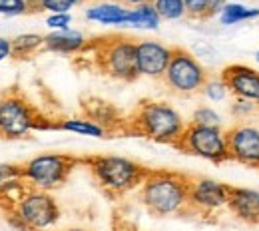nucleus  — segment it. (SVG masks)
<instances>
[{"instance_id": "obj_1", "label": "nucleus", "mask_w": 259, "mask_h": 231, "mask_svg": "<svg viewBox=\"0 0 259 231\" xmlns=\"http://www.w3.org/2000/svg\"><path fill=\"white\" fill-rule=\"evenodd\" d=\"M140 201L156 217L188 213L190 177L178 171L150 169L140 186Z\"/></svg>"}, {"instance_id": "obj_2", "label": "nucleus", "mask_w": 259, "mask_h": 231, "mask_svg": "<svg viewBox=\"0 0 259 231\" xmlns=\"http://www.w3.org/2000/svg\"><path fill=\"white\" fill-rule=\"evenodd\" d=\"M188 124L190 122H186L171 104L163 100H144L128 120L126 132L176 148Z\"/></svg>"}, {"instance_id": "obj_3", "label": "nucleus", "mask_w": 259, "mask_h": 231, "mask_svg": "<svg viewBox=\"0 0 259 231\" xmlns=\"http://www.w3.org/2000/svg\"><path fill=\"white\" fill-rule=\"evenodd\" d=\"M82 164L90 167L96 183L110 198H122L140 190L150 171L142 164L122 156H90L82 158Z\"/></svg>"}, {"instance_id": "obj_4", "label": "nucleus", "mask_w": 259, "mask_h": 231, "mask_svg": "<svg viewBox=\"0 0 259 231\" xmlns=\"http://www.w3.org/2000/svg\"><path fill=\"white\" fill-rule=\"evenodd\" d=\"M36 130H56V122L42 118L32 104L16 90L0 96V137L22 140Z\"/></svg>"}, {"instance_id": "obj_5", "label": "nucleus", "mask_w": 259, "mask_h": 231, "mask_svg": "<svg viewBox=\"0 0 259 231\" xmlns=\"http://www.w3.org/2000/svg\"><path fill=\"white\" fill-rule=\"evenodd\" d=\"M12 225L24 231H46L60 219V207L50 192L28 188L26 194L8 209Z\"/></svg>"}, {"instance_id": "obj_6", "label": "nucleus", "mask_w": 259, "mask_h": 231, "mask_svg": "<svg viewBox=\"0 0 259 231\" xmlns=\"http://www.w3.org/2000/svg\"><path fill=\"white\" fill-rule=\"evenodd\" d=\"M88 46L94 48V58L102 74L120 82H134L140 76L136 64V40L128 36H106Z\"/></svg>"}, {"instance_id": "obj_7", "label": "nucleus", "mask_w": 259, "mask_h": 231, "mask_svg": "<svg viewBox=\"0 0 259 231\" xmlns=\"http://www.w3.org/2000/svg\"><path fill=\"white\" fill-rule=\"evenodd\" d=\"M78 164H82V158H74L68 154H40L20 164V175L28 183V188L54 192L64 186Z\"/></svg>"}, {"instance_id": "obj_8", "label": "nucleus", "mask_w": 259, "mask_h": 231, "mask_svg": "<svg viewBox=\"0 0 259 231\" xmlns=\"http://www.w3.org/2000/svg\"><path fill=\"white\" fill-rule=\"evenodd\" d=\"M209 74L201 66V62L192 52L184 48H174L169 66L163 74V84L171 94L178 96H194L199 94Z\"/></svg>"}, {"instance_id": "obj_9", "label": "nucleus", "mask_w": 259, "mask_h": 231, "mask_svg": "<svg viewBox=\"0 0 259 231\" xmlns=\"http://www.w3.org/2000/svg\"><path fill=\"white\" fill-rule=\"evenodd\" d=\"M184 154H190L195 158H201L211 164H224L229 162V150H227V133L224 128H211V126H197L188 124L182 140L176 146Z\"/></svg>"}, {"instance_id": "obj_10", "label": "nucleus", "mask_w": 259, "mask_h": 231, "mask_svg": "<svg viewBox=\"0 0 259 231\" xmlns=\"http://www.w3.org/2000/svg\"><path fill=\"white\" fill-rule=\"evenodd\" d=\"M231 186L211 177H190V203L188 213L213 215L229 205Z\"/></svg>"}, {"instance_id": "obj_11", "label": "nucleus", "mask_w": 259, "mask_h": 231, "mask_svg": "<svg viewBox=\"0 0 259 231\" xmlns=\"http://www.w3.org/2000/svg\"><path fill=\"white\" fill-rule=\"evenodd\" d=\"M226 133L229 160L247 167H259V126L251 122H235Z\"/></svg>"}, {"instance_id": "obj_12", "label": "nucleus", "mask_w": 259, "mask_h": 231, "mask_svg": "<svg viewBox=\"0 0 259 231\" xmlns=\"http://www.w3.org/2000/svg\"><path fill=\"white\" fill-rule=\"evenodd\" d=\"M174 48L165 46L158 40H140L136 42V64L138 74L154 80H162L169 66Z\"/></svg>"}, {"instance_id": "obj_13", "label": "nucleus", "mask_w": 259, "mask_h": 231, "mask_svg": "<svg viewBox=\"0 0 259 231\" xmlns=\"http://www.w3.org/2000/svg\"><path fill=\"white\" fill-rule=\"evenodd\" d=\"M233 98L247 100L259 106V70L247 64H229L220 74Z\"/></svg>"}, {"instance_id": "obj_14", "label": "nucleus", "mask_w": 259, "mask_h": 231, "mask_svg": "<svg viewBox=\"0 0 259 231\" xmlns=\"http://www.w3.org/2000/svg\"><path fill=\"white\" fill-rule=\"evenodd\" d=\"M227 209L235 219L259 225V192L251 188H231Z\"/></svg>"}, {"instance_id": "obj_15", "label": "nucleus", "mask_w": 259, "mask_h": 231, "mask_svg": "<svg viewBox=\"0 0 259 231\" xmlns=\"http://www.w3.org/2000/svg\"><path fill=\"white\" fill-rule=\"evenodd\" d=\"M86 46H88L86 36L80 30H74V28L56 30V32H50L44 36V50L54 52V54H64V56L78 54Z\"/></svg>"}, {"instance_id": "obj_16", "label": "nucleus", "mask_w": 259, "mask_h": 231, "mask_svg": "<svg viewBox=\"0 0 259 231\" xmlns=\"http://www.w3.org/2000/svg\"><path fill=\"white\" fill-rule=\"evenodd\" d=\"M86 20L96 22L102 26H128L130 8L118 4V2H98L94 6L86 8L84 12Z\"/></svg>"}, {"instance_id": "obj_17", "label": "nucleus", "mask_w": 259, "mask_h": 231, "mask_svg": "<svg viewBox=\"0 0 259 231\" xmlns=\"http://www.w3.org/2000/svg\"><path fill=\"white\" fill-rule=\"evenodd\" d=\"M160 22H162V18H160L154 2H144L140 6L130 8V28H136V30H158Z\"/></svg>"}, {"instance_id": "obj_18", "label": "nucleus", "mask_w": 259, "mask_h": 231, "mask_svg": "<svg viewBox=\"0 0 259 231\" xmlns=\"http://www.w3.org/2000/svg\"><path fill=\"white\" fill-rule=\"evenodd\" d=\"M88 118L98 122L102 128H106L108 133L112 132V126H122L124 132H126V124H122V120L118 118V112L104 100H98V98H90V104H88Z\"/></svg>"}, {"instance_id": "obj_19", "label": "nucleus", "mask_w": 259, "mask_h": 231, "mask_svg": "<svg viewBox=\"0 0 259 231\" xmlns=\"http://www.w3.org/2000/svg\"><path fill=\"white\" fill-rule=\"evenodd\" d=\"M56 130L72 132L78 135H90V137H108V130L102 128L98 122L90 118H64L56 122Z\"/></svg>"}, {"instance_id": "obj_20", "label": "nucleus", "mask_w": 259, "mask_h": 231, "mask_svg": "<svg viewBox=\"0 0 259 231\" xmlns=\"http://www.w3.org/2000/svg\"><path fill=\"white\" fill-rule=\"evenodd\" d=\"M218 18L224 26H235V24H241V22L257 20L259 6H245L241 2H227Z\"/></svg>"}, {"instance_id": "obj_21", "label": "nucleus", "mask_w": 259, "mask_h": 231, "mask_svg": "<svg viewBox=\"0 0 259 231\" xmlns=\"http://www.w3.org/2000/svg\"><path fill=\"white\" fill-rule=\"evenodd\" d=\"M40 48H44V36L42 34H18L12 38V56L14 58H28L36 54Z\"/></svg>"}, {"instance_id": "obj_22", "label": "nucleus", "mask_w": 259, "mask_h": 231, "mask_svg": "<svg viewBox=\"0 0 259 231\" xmlns=\"http://www.w3.org/2000/svg\"><path fill=\"white\" fill-rule=\"evenodd\" d=\"M154 6H156V10H158L162 20H182V18H188L184 0H158V2H154Z\"/></svg>"}, {"instance_id": "obj_23", "label": "nucleus", "mask_w": 259, "mask_h": 231, "mask_svg": "<svg viewBox=\"0 0 259 231\" xmlns=\"http://www.w3.org/2000/svg\"><path fill=\"white\" fill-rule=\"evenodd\" d=\"M190 124H197V126H211V128H224V118L218 110H213L211 106H199L195 108L192 114Z\"/></svg>"}, {"instance_id": "obj_24", "label": "nucleus", "mask_w": 259, "mask_h": 231, "mask_svg": "<svg viewBox=\"0 0 259 231\" xmlns=\"http://www.w3.org/2000/svg\"><path fill=\"white\" fill-rule=\"evenodd\" d=\"M201 94H203V98L209 100V102H224V100L231 96L222 76H209L207 82L201 88Z\"/></svg>"}, {"instance_id": "obj_25", "label": "nucleus", "mask_w": 259, "mask_h": 231, "mask_svg": "<svg viewBox=\"0 0 259 231\" xmlns=\"http://www.w3.org/2000/svg\"><path fill=\"white\" fill-rule=\"evenodd\" d=\"M229 112H231V116H233L235 122H249L259 112V106L253 104V102H247V100L233 98Z\"/></svg>"}, {"instance_id": "obj_26", "label": "nucleus", "mask_w": 259, "mask_h": 231, "mask_svg": "<svg viewBox=\"0 0 259 231\" xmlns=\"http://www.w3.org/2000/svg\"><path fill=\"white\" fill-rule=\"evenodd\" d=\"M82 0H40L38 2V12L46 10L50 14H70L72 8H76Z\"/></svg>"}, {"instance_id": "obj_27", "label": "nucleus", "mask_w": 259, "mask_h": 231, "mask_svg": "<svg viewBox=\"0 0 259 231\" xmlns=\"http://www.w3.org/2000/svg\"><path fill=\"white\" fill-rule=\"evenodd\" d=\"M32 12L28 0H0V14L2 16H22Z\"/></svg>"}, {"instance_id": "obj_28", "label": "nucleus", "mask_w": 259, "mask_h": 231, "mask_svg": "<svg viewBox=\"0 0 259 231\" xmlns=\"http://www.w3.org/2000/svg\"><path fill=\"white\" fill-rule=\"evenodd\" d=\"M188 18L192 20H207V10H209V0H184Z\"/></svg>"}, {"instance_id": "obj_29", "label": "nucleus", "mask_w": 259, "mask_h": 231, "mask_svg": "<svg viewBox=\"0 0 259 231\" xmlns=\"http://www.w3.org/2000/svg\"><path fill=\"white\" fill-rule=\"evenodd\" d=\"M70 24H72V14H50L46 18V26L52 32H56V30H68V28H72Z\"/></svg>"}, {"instance_id": "obj_30", "label": "nucleus", "mask_w": 259, "mask_h": 231, "mask_svg": "<svg viewBox=\"0 0 259 231\" xmlns=\"http://www.w3.org/2000/svg\"><path fill=\"white\" fill-rule=\"evenodd\" d=\"M20 175V165L14 164H0V186L10 181V179H18Z\"/></svg>"}, {"instance_id": "obj_31", "label": "nucleus", "mask_w": 259, "mask_h": 231, "mask_svg": "<svg viewBox=\"0 0 259 231\" xmlns=\"http://www.w3.org/2000/svg\"><path fill=\"white\" fill-rule=\"evenodd\" d=\"M229 0H209V10H207V18H213V16H220V12L224 10Z\"/></svg>"}, {"instance_id": "obj_32", "label": "nucleus", "mask_w": 259, "mask_h": 231, "mask_svg": "<svg viewBox=\"0 0 259 231\" xmlns=\"http://www.w3.org/2000/svg\"><path fill=\"white\" fill-rule=\"evenodd\" d=\"M10 56H12V40L0 38V62H4Z\"/></svg>"}, {"instance_id": "obj_33", "label": "nucleus", "mask_w": 259, "mask_h": 231, "mask_svg": "<svg viewBox=\"0 0 259 231\" xmlns=\"http://www.w3.org/2000/svg\"><path fill=\"white\" fill-rule=\"evenodd\" d=\"M114 2H118V4H122L126 8H134V6H140V4H144L148 0H114Z\"/></svg>"}, {"instance_id": "obj_34", "label": "nucleus", "mask_w": 259, "mask_h": 231, "mask_svg": "<svg viewBox=\"0 0 259 231\" xmlns=\"http://www.w3.org/2000/svg\"><path fill=\"white\" fill-rule=\"evenodd\" d=\"M255 60H257V62H259V50H257V52H255Z\"/></svg>"}, {"instance_id": "obj_35", "label": "nucleus", "mask_w": 259, "mask_h": 231, "mask_svg": "<svg viewBox=\"0 0 259 231\" xmlns=\"http://www.w3.org/2000/svg\"><path fill=\"white\" fill-rule=\"evenodd\" d=\"M66 231H86V229H78V227H76V229H66Z\"/></svg>"}, {"instance_id": "obj_36", "label": "nucleus", "mask_w": 259, "mask_h": 231, "mask_svg": "<svg viewBox=\"0 0 259 231\" xmlns=\"http://www.w3.org/2000/svg\"><path fill=\"white\" fill-rule=\"evenodd\" d=\"M148 2H158V0H148Z\"/></svg>"}, {"instance_id": "obj_37", "label": "nucleus", "mask_w": 259, "mask_h": 231, "mask_svg": "<svg viewBox=\"0 0 259 231\" xmlns=\"http://www.w3.org/2000/svg\"><path fill=\"white\" fill-rule=\"evenodd\" d=\"M134 231H140V229H134Z\"/></svg>"}]
</instances>
